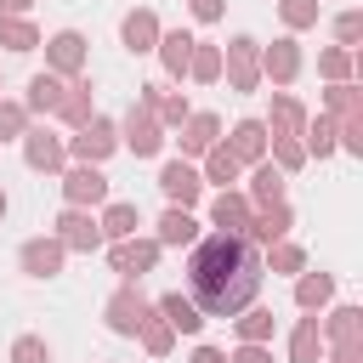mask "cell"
<instances>
[{
  "mask_svg": "<svg viewBox=\"0 0 363 363\" xmlns=\"http://www.w3.org/2000/svg\"><path fill=\"white\" fill-rule=\"evenodd\" d=\"M261 250L244 233H210L199 244H187V301L204 318H238L244 306H255L261 295Z\"/></svg>",
  "mask_w": 363,
  "mask_h": 363,
  "instance_id": "obj_1",
  "label": "cell"
},
{
  "mask_svg": "<svg viewBox=\"0 0 363 363\" xmlns=\"http://www.w3.org/2000/svg\"><path fill=\"white\" fill-rule=\"evenodd\" d=\"M221 74L233 91H261V40L255 34H233L221 45Z\"/></svg>",
  "mask_w": 363,
  "mask_h": 363,
  "instance_id": "obj_2",
  "label": "cell"
},
{
  "mask_svg": "<svg viewBox=\"0 0 363 363\" xmlns=\"http://www.w3.org/2000/svg\"><path fill=\"white\" fill-rule=\"evenodd\" d=\"M147 318H153V301H147L136 284H119V289L102 301V323H108L113 335H130V340H136V329H142Z\"/></svg>",
  "mask_w": 363,
  "mask_h": 363,
  "instance_id": "obj_3",
  "label": "cell"
},
{
  "mask_svg": "<svg viewBox=\"0 0 363 363\" xmlns=\"http://www.w3.org/2000/svg\"><path fill=\"white\" fill-rule=\"evenodd\" d=\"M40 45H45V74H57V79H79V74H85L91 45H85L79 28H57V34L40 40Z\"/></svg>",
  "mask_w": 363,
  "mask_h": 363,
  "instance_id": "obj_4",
  "label": "cell"
},
{
  "mask_svg": "<svg viewBox=\"0 0 363 363\" xmlns=\"http://www.w3.org/2000/svg\"><path fill=\"white\" fill-rule=\"evenodd\" d=\"M62 142H68V159H74V164H102V159L119 147V125L96 113L91 125H79V130H74V136H62Z\"/></svg>",
  "mask_w": 363,
  "mask_h": 363,
  "instance_id": "obj_5",
  "label": "cell"
},
{
  "mask_svg": "<svg viewBox=\"0 0 363 363\" xmlns=\"http://www.w3.org/2000/svg\"><path fill=\"white\" fill-rule=\"evenodd\" d=\"M23 164L40 170V176H62L68 170V142L57 130H45V125H28L23 130Z\"/></svg>",
  "mask_w": 363,
  "mask_h": 363,
  "instance_id": "obj_6",
  "label": "cell"
},
{
  "mask_svg": "<svg viewBox=\"0 0 363 363\" xmlns=\"http://www.w3.org/2000/svg\"><path fill=\"white\" fill-rule=\"evenodd\" d=\"M301 68H306V51H301V40H295V34H278L272 45H261V79H272L278 91H284V85H295V79H301Z\"/></svg>",
  "mask_w": 363,
  "mask_h": 363,
  "instance_id": "obj_7",
  "label": "cell"
},
{
  "mask_svg": "<svg viewBox=\"0 0 363 363\" xmlns=\"http://www.w3.org/2000/svg\"><path fill=\"white\" fill-rule=\"evenodd\" d=\"M62 204H68V210H96V204H108V176H102V164H68V170H62Z\"/></svg>",
  "mask_w": 363,
  "mask_h": 363,
  "instance_id": "obj_8",
  "label": "cell"
},
{
  "mask_svg": "<svg viewBox=\"0 0 363 363\" xmlns=\"http://www.w3.org/2000/svg\"><path fill=\"white\" fill-rule=\"evenodd\" d=\"M159 255H164V250H159V238H142V233H136V238L108 244V267H113L125 284H136L142 272H153V267H159Z\"/></svg>",
  "mask_w": 363,
  "mask_h": 363,
  "instance_id": "obj_9",
  "label": "cell"
},
{
  "mask_svg": "<svg viewBox=\"0 0 363 363\" xmlns=\"http://www.w3.org/2000/svg\"><path fill=\"white\" fill-rule=\"evenodd\" d=\"M119 147H130L136 159H153V153L164 147V125H159L142 102H130V113L119 119Z\"/></svg>",
  "mask_w": 363,
  "mask_h": 363,
  "instance_id": "obj_10",
  "label": "cell"
},
{
  "mask_svg": "<svg viewBox=\"0 0 363 363\" xmlns=\"http://www.w3.org/2000/svg\"><path fill=\"white\" fill-rule=\"evenodd\" d=\"M159 193H164L176 210H193V204L204 199L199 164H187V159H164V164H159Z\"/></svg>",
  "mask_w": 363,
  "mask_h": 363,
  "instance_id": "obj_11",
  "label": "cell"
},
{
  "mask_svg": "<svg viewBox=\"0 0 363 363\" xmlns=\"http://www.w3.org/2000/svg\"><path fill=\"white\" fill-rule=\"evenodd\" d=\"M136 102H142L164 130H182V125H187V113H193V108H187V96H182V91H170V85H159V79L136 85Z\"/></svg>",
  "mask_w": 363,
  "mask_h": 363,
  "instance_id": "obj_12",
  "label": "cell"
},
{
  "mask_svg": "<svg viewBox=\"0 0 363 363\" xmlns=\"http://www.w3.org/2000/svg\"><path fill=\"white\" fill-rule=\"evenodd\" d=\"M159 34H164V28H159V11H153V6H136V11L119 17V45H125L130 57H147V51L159 45Z\"/></svg>",
  "mask_w": 363,
  "mask_h": 363,
  "instance_id": "obj_13",
  "label": "cell"
},
{
  "mask_svg": "<svg viewBox=\"0 0 363 363\" xmlns=\"http://www.w3.org/2000/svg\"><path fill=\"white\" fill-rule=\"evenodd\" d=\"M62 250H79V255H91V250H102V227H96V216L91 210H62L57 216V233H51Z\"/></svg>",
  "mask_w": 363,
  "mask_h": 363,
  "instance_id": "obj_14",
  "label": "cell"
},
{
  "mask_svg": "<svg viewBox=\"0 0 363 363\" xmlns=\"http://www.w3.org/2000/svg\"><path fill=\"white\" fill-rule=\"evenodd\" d=\"M62 261H68V250H62L51 233H40V238H28V244L17 250V267H23L28 278H57V272H62Z\"/></svg>",
  "mask_w": 363,
  "mask_h": 363,
  "instance_id": "obj_15",
  "label": "cell"
},
{
  "mask_svg": "<svg viewBox=\"0 0 363 363\" xmlns=\"http://www.w3.org/2000/svg\"><path fill=\"white\" fill-rule=\"evenodd\" d=\"M318 335H323V346L363 340V306H352V301H340V306H323V312H318Z\"/></svg>",
  "mask_w": 363,
  "mask_h": 363,
  "instance_id": "obj_16",
  "label": "cell"
},
{
  "mask_svg": "<svg viewBox=\"0 0 363 363\" xmlns=\"http://www.w3.org/2000/svg\"><path fill=\"white\" fill-rule=\"evenodd\" d=\"M289 227H295V210H289V204H267V210H255V216H250L244 238H250L255 250H272L278 238H289Z\"/></svg>",
  "mask_w": 363,
  "mask_h": 363,
  "instance_id": "obj_17",
  "label": "cell"
},
{
  "mask_svg": "<svg viewBox=\"0 0 363 363\" xmlns=\"http://www.w3.org/2000/svg\"><path fill=\"white\" fill-rule=\"evenodd\" d=\"M176 142H182V159H204V153L221 142V119H216V113H204V108H193Z\"/></svg>",
  "mask_w": 363,
  "mask_h": 363,
  "instance_id": "obj_18",
  "label": "cell"
},
{
  "mask_svg": "<svg viewBox=\"0 0 363 363\" xmlns=\"http://www.w3.org/2000/svg\"><path fill=\"white\" fill-rule=\"evenodd\" d=\"M57 119H62V125H74V130L96 119V85H91L85 74H79V79H68V91H62V108H57Z\"/></svg>",
  "mask_w": 363,
  "mask_h": 363,
  "instance_id": "obj_19",
  "label": "cell"
},
{
  "mask_svg": "<svg viewBox=\"0 0 363 363\" xmlns=\"http://www.w3.org/2000/svg\"><path fill=\"white\" fill-rule=\"evenodd\" d=\"M227 153H233L238 164H261V159H267V125H261V119H238V125L227 130Z\"/></svg>",
  "mask_w": 363,
  "mask_h": 363,
  "instance_id": "obj_20",
  "label": "cell"
},
{
  "mask_svg": "<svg viewBox=\"0 0 363 363\" xmlns=\"http://www.w3.org/2000/svg\"><path fill=\"white\" fill-rule=\"evenodd\" d=\"M250 199L238 193V187H221L216 199H210V221H216V233H244L250 227Z\"/></svg>",
  "mask_w": 363,
  "mask_h": 363,
  "instance_id": "obj_21",
  "label": "cell"
},
{
  "mask_svg": "<svg viewBox=\"0 0 363 363\" xmlns=\"http://www.w3.org/2000/svg\"><path fill=\"white\" fill-rule=\"evenodd\" d=\"M96 227H102V244L136 238V227H142V210H136L130 199H108V204H102V216H96Z\"/></svg>",
  "mask_w": 363,
  "mask_h": 363,
  "instance_id": "obj_22",
  "label": "cell"
},
{
  "mask_svg": "<svg viewBox=\"0 0 363 363\" xmlns=\"http://www.w3.org/2000/svg\"><path fill=\"white\" fill-rule=\"evenodd\" d=\"M306 119H312V113H306L289 91H272V113H267L261 125H267V136H301V130H306Z\"/></svg>",
  "mask_w": 363,
  "mask_h": 363,
  "instance_id": "obj_23",
  "label": "cell"
},
{
  "mask_svg": "<svg viewBox=\"0 0 363 363\" xmlns=\"http://www.w3.org/2000/svg\"><path fill=\"white\" fill-rule=\"evenodd\" d=\"M284 187H289V176L261 159L255 176H250V187H244V199H250V210H267V204H284Z\"/></svg>",
  "mask_w": 363,
  "mask_h": 363,
  "instance_id": "obj_24",
  "label": "cell"
},
{
  "mask_svg": "<svg viewBox=\"0 0 363 363\" xmlns=\"http://www.w3.org/2000/svg\"><path fill=\"white\" fill-rule=\"evenodd\" d=\"M153 238H159V250H187V244H199V221H193V210H164L159 216V227H153Z\"/></svg>",
  "mask_w": 363,
  "mask_h": 363,
  "instance_id": "obj_25",
  "label": "cell"
},
{
  "mask_svg": "<svg viewBox=\"0 0 363 363\" xmlns=\"http://www.w3.org/2000/svg\"><path fill=\"white\" fill-rule=\"evenodd\" d=\"M153 312H159V318H164V323H170L176 335H199V329H204V312H199V306H193V301H187L182 289L159 295V301H153Z\"/></svg>",
  "mask_w": 363,
  "mask_h": 363,
  "instance_id": "obj_26",
  "label": "cell"
},
{
  "mask_svg": "<svg viewBox=\"0 0 363 363\" xmlns=\"http://www.w3.org/2000/svg\"><path fill=\"white\" fill-rule=\"evenodd\" d=\"M153 51H159V62H164L170 79H187V57H193V34L187 28H164Z\"/></svg>",
  "mask_w": 363,
  "mask_h": 363,
  "instance_id": "obj_27",
  "label": "cell"
},
{
  "mask_svg": "<svg viewBox=\"0 0 363 363\" xmlns=\"http://www.w3.org/2000/svg\"><path fill=\"white\" fill-rule=\"evenodd\" d=\"M335 301V272H301L295 278V306L301 312H323Z\"/></svg>",
  "mask_w": 363,
  "mask_h": 363,
  "instance_id": "obj_28",
  "label": "cell"
},
{
  "mask_svg": "<svg viewBox=\"0 0 363 363\" xmlns=\"http://www.w3.org/2000/svg\"><path fill=\"white\" fill-rule=\"evenodd\" d=\"M318 357H323V335H318V312H306L289 329V363H318Z\"/></svg>",
  "mask_w": 363,
  "mask_h": 363,
  "instance_id": "obj_29",
  "label": "cell"
},
{
  "mask_svg": "<svg viewBox=\"0 0 363 363\" xmlns=\"http://www.w3.org/2000/svg\"><path fill=\"white\" fill-rule=\"evenodd\" d=\"M62 91H68V79H57V74H34L23 108H28V113H57V108H62Z\"/></svg>",
  "mask_w": 363,
  "mask_h": 363,
  "instance_id": "obj_30",
  "label": "cell"
},
{
  "mask_svg": "<svg viewBox=\"0 0 363 363\" xmlns=\"http://www.w3.org/2000/svg\"><path fill=\"white\" fill-rule=\"evenodd\" d=\"M272 329H278L272 306H244V312L233 318V335H238V340H250V346H267V340H272Z\"/></svg>",
  "mask_w": 363,
  "mask_h": 363,
  "instance_id": "obj_31",
  "label": "cell"
},
{
  "mask_svg": "<svg viewBox=\"0 0 363 363\" xmlns=\"http://www.w3.org/2000/svg\"><path fill=\"white\" fill-rule=\"evenodd\" d=\"M238 170H244V164L227 153V142H216V147L204 153V170H199V182H204V187H233V182H238Z\"/></svg>",
  "mask_w": 363,
  "mask_h": 363,
  "instance_id": "obj_32",
  "label": "cell"
},
{
  "mask_svg": "<svg viewBox=\"0 0 363 363\" xmlns=\"http://www.w3.org/2000/svg\"><path fill=\"white\" fill-rule=\"evenodd\" d=\"M187 79H199V85H216V79H221V45H210V40H193Z\"/></svg>",
  "mask_w": 363,
  "mask_h": 363,
  "instance_id": "obj_33",
  "label": "cell"
},
{
  "mask_svg": "<svg viewBox=\"0 0 363 363\" xmlns=\"http://www.w3.org/2000/svg\"><path fill=\"white\" fill-rule=\"evenodd\" d=\"M323 113L329 119H363V91L346 79V85H329L323 91Z\"/></svg>",
  "mask_w": 363,
  "mask_h": 363,
  "instance_id": "obj_34",
  "label": "cell"
},
{
  "mask_svg": "<svg viewBox=\"0 0 363 363\" xmlns=\"http://www.w3.org/2000/svg\"><path fill=\"white\" fill-rule=\"evenodd\" d=\"M261 267H267V272H284V278H301V272H306V250L289 244V238H278V244L261 255Z\"/></svg>",
  "mask_w": 363,
  "mask_h": 363,
  "instance_id": "obj_35",
  "label": "cell"
},
{
  "mask_svg": "<svg viewBox=\"0 0 363 363\" xmlns=\"http://www.w3.org/2000/svg\"><path fill=\"white\" fill-rule=\"evenodd\" d=\"M301 147H306V159H312V153H318V159L340 153V147H335V119H329V113L306 119V130H301Z\"/></svg>",
  "mask_w": 363,
  "mask_h": 363,
  "instance_id": "obj_36",
  "label": "cell"
},
{
  "mask_svg": "<svg viewBox=\"0 0 363 363\" xmlns=\"http://www.w3.org/2000/svg\"><path fill=\"white\" fill-rule=\"evenodd\" d=\"M0 45L17 51V57H23V51H40V28H34L28 17H0Z\"/></svg>",
  "mask_w": 363,
  "mask_h": 363,
  "instance_id": "obj_37",
  "label": "cell"
},
{
  "mask_svg": "<svg viewBox=\"0 0 363 363\" xmlns=\"http://www.w3.org/2000/svg\"><path fill=\"white\" fill-rule=\"evenodd\" d=\"M136 340H142V352H147V357H170V346H176V329H170V323L153 312V318L136 329Z\"/></svg>",
  "mask_w": 363,
  "mask_h": 363,
  "instance_id": "obj_38",
  "label": "cell"
},
{
  "mask_svg": "<svg viewBox=\"0 0 363 363\" xmlns=\"http://www.w3.org/2000/svg\"><path fill=\"white\" fill-rule=\"evenodd\" d=\"M267 153H272V159H267V164H278V170H284V176H289V170H301V164H306V147H301V136H267Z\"/></svg>",
  "mask_w": 363,
  "mask_h": 363,
  "instance_id": "obj_39",
  "label": "cell"
},
{
  "mask_svg": "<svg viewBox=\"0 0 363 363\" xmlns=\"http://www.w3.org/2000/svg\"><path fill=\"white\" fill-rule=\"evenodd\" d=\"M318 11H323L318 0H278V17H284V28H289V34L312 28V23H318Z\"/></svg>",
  "mask_w": 363,
  "mask_h": 363,
  "instance_id": "obj_40",
  "label": "cell"
},
{
  "mask_svg": "<svg viewBox=\"0 0 363 363\" xmlns=\"http://www.w3.org/2000/svg\"><path fill=\"white\" fill-rule=\"evenodd\" d=\"M318 74H323L329 85H346V79H352V51H340V45L318 51Z\"/></svg>",
  "mask_w": 363,
  "mask_h": 363,
  "instance_id": "obj_41",
  "label": "cell"
},
{
  "mask_svg": "<svg viewBox=\"0 0 363 363\" xmlns=\"http://www.w3.org/2000/svg\"><path fill=\"white\" fill-rule=\"evenodd\" d=\"M23 130H28V108L0 96V142H23Z\"/></svg>",
  "mask_w": 363,
  "mask_h": 363,
  "instance_id": "obj_42",
  "label": "cell"
},
{
  "mask_svg": "<svg viewBox=\"0 0 363 363\" xmlns=\"http://www.w3.org/2000/svg\"><path fill=\"white\" fill-rule=\"evenodd\" d=\"M11 363H51L45 335H17V340H11Z\"/></svg>",
  "mask_w": 363,
  "mask_h": 363,
  "instance_id": "obj_43",
  "label": "cell"
},
{
  "mask_svg": "<svg viewBox=\"0 0 363 363\" xmlns=\"http://www.w3.org/2000/svg\"><path fill=\"white\" fill-rule=\"evenodd\" d=\"M357 40H363V11H340L335 17V45L340 51H357Z\"/></svg>",
  "mask_w": 363,
  "mask_h": 363,
  "instance_id": "obj_44",
  "label": "cell"
},
{
  "mask_svg": "<svg viewBox=\"0 0 363 363\" xmlns=\"http://www.w3.org/2000/svg\"><path fill=\"white\" fill-rule=\"evenodd\" d=\"M187 11H193V23H221L227 0H187Z\"/></svg>",
  "mask_w": 363,
  "mask_h": 363,
  "instance_id": "obj_45",
  "label": "cell"
},
{
  "mask_svg": "<svg viewBox=\"0 0 363 363\" xmlns=\"http://www.w3.org/2000/svg\"><path fill=\"white\" fill-rule=\"evenodd\" d=\"M227 363H272V346H250V340H238Z\"/></svg>",
  "mask_w": 363,
  "mask_h": 363,
  "instance_id": "obj_46",
  "label": "cell"
},
{
  "mask_svg": "<svg viewBox=\"0 0 363 363\" xmlns=\"http://www.w3.org/2000/svg\"><path fill=\"white\" fill-rule=\"evenodd\" d=\"M329 363H363V340H346V346H323Z\"/></svg>",
  "mask_w": 363,
  "mask_h": 363,
  "instance_id": "obj_47",
  "label": "cell"
},
{
  "mask_svg": "<svg viewBox=\"0 0 363 363\" xmlns=\"http://www.w3.org/2000/svg\"><path fill=\"white\" fill-rule=\"evenodd\" d=\"M187 363H227V352H221V346H193Z\"/></svg>",
  "mask_w": 363,
  "mask_h": 363,
  "instance_id": "obj_48",
  "label": "cell"
},
{
  "mask_svg": "<svg viewBox=\"0 0 363 363\" xmlns=\"http://www.w3.org/2000/svg\"><path fill=\"white\" fill-rule=\"evenodd\" d=\"M34 0H0V17H28Z\"/></svg>",
  "mask_w": 363,
  "mask_h": 363,
  "instance_id": "obj_49",
  "label": "cell"
},
{
  "mask_svg": "<svg viewBox=\"0 0 363 363\" xmlns=\"http://www.w3.org/2000/svg\"><path fill=\"white\" fill-rule=\"evenodd\" d=\"M6 210H11V199H6V187H0V221H6Z\"/></svg>",
  "mask_w": 363,
  "mask_h": 363,
  "instance_id": "obj_50",
  "label": "cell"
}]
</instances>
